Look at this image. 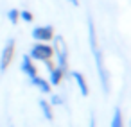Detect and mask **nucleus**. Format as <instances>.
Masks as SVG:
<instances>
[{"label": "nucleus", "mask_w": 131, "mask_h": 127, "mask_svg": "<svg viewBox=\"0 0 131 127\" xmlns=\"http://www.w3.org/2000/svg\"><path fill=\"white\" fill-rule=\"evenodd\" d=\"M29 56H31L32 61H41V63H45V61L52 59L54 48H52L49 43H34L32 48H31V52H29Z\"/></svg>", "instance_id": "2"}, {"label": "nucleus", "mask_w": 131, "mask_h": 127, "mask_svg": "<svg viewBox=\"0 0 131 127\" xmlns=\"http://www.w3.org/2000/svg\"><path fill=\"white\" fill-rule=\"evenodd\" d=\"M72 77H74V81L77 82V88H79L81 95H83V97H88L90 90H88V84H86V79H84V75H83L81 72H72Z\"/></svg>", "instance_id": "6"}, {"label": "nucleus", "mask_w": 131, "mask_h": 127, "mask_svg": "<svg viewBox=\"0 0 131 127\" xmlns=\"http://www.w3.org/2000/svg\"><path fill=\"white\" fill-rule=\"evenodd\" d=\"M129 127H131V125H129Z\"/></svg>", "instance_id": "16"}, {"label": "nucleus", "mask_w": 131, "mask_h": 127, "mask_svg": "<svg viewBox=\"0 0 131 127\" xmlns=\"http://www.w3.org/2000/svg\"><path fill=\"white\" fill-rule=\"evenodd\" d=\"M32 40L36 43H50L54 40V29L52 25H40L32 29Z\"/></svg>", "instance_id": "4"}, {"label": "nucleus", "mask_w": 131, "mask_h": 127, "mask_svg": "<svg viewBox=\"0 0 131 127\" xmlns=\"http://www.w3.org/2000/svg\"><path fill=\"white\" fill-rule=\"evenodd\" d=\"M72 2V6H79V0H70Z\"/></svg>", "instance_id": "15"}, {"label": "nucleus", "mask_w": 131, "mask_h": 127, "mask_svg": "<svg viewBox=\"0 0 131 127\" xmlns=\"http://www.w3.org/2000/svg\"><path fill=\"white\" fill-rule=\"evenodd\" d=\"M111 127H122V113H120V107H117V109L113 111Z\"/></svg>", "instance_id": "10"}, {"label": "nucleus", "mask_w": 131, "mask_h": 127, "mask_svg": "<svg viewBox=\"0 0 131 127\" xmlns=\"http://www.w3.org/2000/svg\"><path fill=\"white\" fill-rule=\"evenodd\" d=\"M50 104H54V106H59V104H63V100L59 98V95H52V97H50Z\"/></svg>", "instance_id": "13"}, {"label": "nucleus", "mask_w": 131, "mask_h": 127, "mask_svg": "<svg viewBox=\"0 0 131 127\" xmlns=\"http://www.w3.org/2000/svg\"><path fill=\"white\" fill-rule=\"evenodd\" d=\"M90 127H95V120H93V115L90 116Z\"/></svg>", "instance_id": "14"}, {"label": "nucleus", "mask_w": 131, "mask_h": 127, "mask_svg": "<svg viewBox=\"0 0 131 127\" xmlns=\"http://www.w3.org/2000/svg\"><path fill=\"white\" fill-rule=\"evenodd\" d=\"M31 82L41 91V93H50V90H52V86H50V82L49 81H45L43 77H40V75H34V77H31Z\"/></svg>", "instance_id": "7"}, {"label": "nucleus", "mask_w": 131, "mask_h": 127, "mask_svg": "<svg viewBox=\"0 0 131 127\" xmlns=\"http://www.w3.org/2000/svg\"><path fill=\"white\" fill-rule=\"evenodd\" d=\"M20 18H22L24 22H27V23H31V22L34 20V16H32L31 11H20Z\"/></svg>", "instance_id": "12"}, {"label": "nucleus", "mask_w": 131, "mask_h": 127, "mask_svg": "<svg viewBox=\"0 0 131 127\" xmlns=\"http://www.w3.org/2000/svg\"><path fill=\"white\" fill-rule=\"evenodd\" d=\"M49 77H50V86H59L61 84V81H63V77H65V73H63V70L61 68H58V66H54L52 70H49Z\"/></svg>", "instance_id": "8"}, {"label": "nucleus", "mask_w": 131, "mask_h": 127, "mask_svg": "<svg viewBox=\"0 0 131 127\" xmlns=\"http://www.w3.org/2000/svg\"><path fill=\"white\" fill-rule=\"evenodd\" d=\"M22 72H24L29 79L34 77V75H38V70H36V66H34V61L31 59L29 54H25V56L22 57Z\"/></svg>", "instance_id": "5"}, {"label": "nucleus", "mask_w": 131, "mask_h": 127, "mask_svg": "<svg viewBox=\"0 0 131 127\" xmlns=\"http://www.w3.org/2000/svg\"><path fill=\"white\" fill-rule=\"evenodd\" d=\"M7 20H9L13 25H16L18 20H20V11H18V9H9V11H7Z\"/></svg>", "instance_id": "11"}, {"label": "nucleus", "mask_w": 131, "mask_h": 127, "mask_svg": "<svg viewBox=\"0 0 131 127\" xmlns=\"http://www.w3.org/2000/svg\"><path fill=\"white\" fill-rule=\"evenodd\" d=\"M13 56H15V40L9 38L6 41L4 48H2V54H0V73H4L9 68V65L13 61Z\"/></svg>", "instance_id": "3"}, {"label": "nucleus", "mask_w": 131, "mask_h": 127, "mask_svg": "<svg viewBox=\"0 0 131 127\" xmlns=\"http://www.w3.org/2000/svg\"><path fill=\"white\" fill-rule=\"evenodd\" d=\"M88 34H90V48H92V54L95 57V65H97V72H99V79H101V84H102V90L108 91V77H106V72H104V63H102V54L97 47V34H95V25H93V20L88 18Z\"/></svg>", "instance_id": "1"}, {"label": "nucleus", "mask_w": 131, "mask_h": 127, "mask_svg": "<svg viewBox=\"0 0 131 127\" xmlns=\"http://www.w3.org/2000/svg\"><path fill=\"white\" fill-rule=\"evenodd\" d=\"M40 107H41V111H43V116H45L49 122H52V120H54V115H52L50 104H49L47 100H40Z\"/></svg>", "instance_id": "9"}]
</instances>
